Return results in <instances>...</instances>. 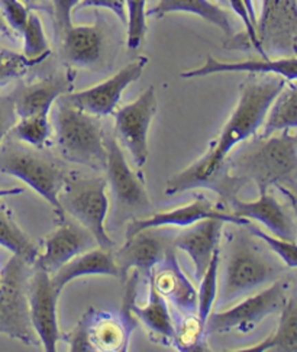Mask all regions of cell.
Masks as SVG:
<instances>
[{
    "instance_id": "cell-1",
    "label": "cell",
    "mask_w": 297,
    "mask_h": 352,
    "mask_svg": "<svg viewBox=\"0 0 297 352\" xmlns=\"http://www.w3.org/2000/svg\"><path fill=\"white\" fill-rule=\"evenodd\" d=\"M241 87V96L234 112L226 120L209 151L192 166L167 182L166 195L177 196L196 188H209L218 193L226 206L236 199L242 184L228 174L226 158L234 148L255 137L263 128L270 107L285 89L287 81L273 74H251Z\"/></svg>"
},
{
    "instance_id": "cell-2",
    "label": "cell",
    "mask_w": 297,
    "mask_h": 352,
    "mask_svg": "<svg viewBox=\"0 0 297 352\" xmlns=\"http://www.w3.org/2000/svg\"><path fill=\"white\" fill-rule=\"evenodd\" d=\"M226 171L241 184L254 183L258 192L287 187L297 193V133L281 131L245 141L228 155Z\"/></svg>"
},
{
    "instance_id": "cell-3",
    "label": "cell",
    "mask_w": 297,
    "mask_h": 352,
    "mask_svg": "<svg viewBox=\"0 0 297 352\" xmlns=\"http://www.w3.org/2000/svg\"><path fill=\"white\" fill-rule=\"evenodd\" d=\"M222 283L218 287L219 305H229L263 286L278 280L281 268L250 234H234L228 236L226 251L223 252Z\"/></svg>"
},
{
    "instance_id": "cell-4",
    "label": "cell",
    "mask_w": 297,
    "mask_h": 352,
    "mask_svg": "<svg viewBox=\"0 0 297 352\" xmlns=\"http://www.w3.org/2000/svg\"><path fill=\"white\" fill-rule=\"evenodd\" d=\"M52 126L64 160L93 170L106 168V133L102 118L78 109L61 96L56 102Z\"/></svg>"
},
{
    "instance_id": "cell-5",
    "label": "cell",
    "mask_w": 297,
    "mask_h": 352,
    "mask_svg": "<svg viewBox=\"0 0 297 352\" xmlns=\"http://www.w3.org/2000/svg\"><path fill=\"white\" fill-rule=\"evenodd\" d=\"M60 205L67 214L93 235L98 247L112 250L115 241L106 232L104 222L109 212L106 177H67L60 196Z\"/></svg>"
},
{
    "instance_id": "cell-6",
    "label": "cell",
    "mask_w": 297,
    "mask_h": 352,
    "mask_svg": "<svg viewBox=\"0 0 297 352\" xmlns=\"http://www.w3.org/2000/svg\"><path fill=\"white\" fill-rule=\"evenodd\" d=\"M32 264L12 255L2 268L0 280V333L26 345L39 344L32 328L28 302V281Z\"/></svg>"
},
{
    "instance_id": "cell-7",
    "label": "cell",
    "mask_w": 297,
    "mask_h": 352,
    "mask_svg": "<svg viewBox=\"0 0 297 352\" xmlns=\"http://www.w3.org/2000/svg\"><path fill=\"white\" fill-rule=\"evenodd\" d=\"M0 173L16 177L47 200L56 213L57 222L65 219L58 196L67 175L52 160L38 153L28 151L26 148L6 146L0 153Z\"/></svg>"
},
{
    "instance_id": "cell-8",
    "label": "cell",
    "mask_w": 297,
    "mask_h": 352,
    "mask_svg": "<svg viewBox=\"0 0 297 352\" xmlns=\"http://www.w3.org/2000/svg\"><path fill=\"white\" fill-rule=\"evenodd\" d=\"M287 283L276 280L272 286L238 302L222 312H213L206 320V335L250 333L268 316L278 314L287 300Z\"/></svg>"
},
{
    "instance_id": "cell-9",
    "label": "cell",
    "mask_w": 297,
    "mask_h": 352,
    "mask_svg": "<svg viewBox=\"0 0 297 352\" xmlns=\"http://www.w3.org/2000/svg\"><path fill=\"white\" fill-rule=\"evenodd\" d=\"M155 89H145L133 102L115 111V138L128 150L135 166L144 167L148 160V135L157 113Z\"/></svg>"
},
{
    "instance_id": "cell-10",
    "label": "cell",
    "mask_w": 297,
    "mask_h": 352,
    "mask_svg": "<svg viewBox=\"0 0 297 352\" xmlns=\"http://www.w3.org/2000/svg\"><path fill=\"white\" fill-rule=\"evenodd\" d=\"M256 36L267 57L297 56V0H261Z\"/></svg>"
},
{
    "instance_id": "cell-11",
    "label": "cell",
    "mask_w": 297,
    "mask_h": 352,
    "mask_svg": "<svg viewBox=\"0 0 297 352\" xmlns=\"http://www.w3.org/2000/svg\"><path fill=\"white\" fill-rule=\"evenodd\" d=\"M171 231L170 228H151L125 238L124 247L115 252L119 277L125 280L129 273L150 277L153 268L163 261L174 247L175 234Z\"/></svg>"
},
{
    "instance_id": "cell-12",
    "label": "cell",
    "mask_w": 297,
    "mask_h": 352,
    "mask_svg": "<svg viewBox=\"0 0 297 352\" xmlns=\"http://www.w3.org/2000/svg\"><path fill=\"white\" fill-rule=\"evenodd\" d=\"M58 296L54 289L51 274L32 265L28 281V302L32 328L39 344L47 352H56L61 340L58 327Z\"/></svg>"
},
{
    "instance_id": "cell-13",
    "label": "cell",
    "mask_w": 297,
    "mask_h": 352,
    "mask_svg": "<svg viewBox=\"0 0 297 352\" xmlns=\"http://www.w3.org/2000/svg\"><path fill=\"white\" fill-rule=\"evenodd\" d=\"M146 64V57L135 58L122 67L116 74L102 81V83L85 90L64 94L63 98L73 106L78 107V109L99 118L113 115L118 109L120 98H122V93L135 80H138L142 76Z\"/></svg>"
},
{
    "instance_id": "cell-14",
    "label": "cell",
    "mask_w": 297,
    "mask_h": 352,
    "mask_svg": "<svg viewBox=\"0 0 297 352\" xmlns=\"http://www.w3.org/2000/svg\"><path fill=\"white\" fill-rule=\"evenodd\" d=\"M204 219H219L225 223L236 226H247L251 223L244 218H238L226 208L214 205L205 197H197L184 206L158 212L146 216V218H135L126 228L125 238H131L135 234L151 228H187Z\"/></svg>"
},
{
    "instance_id": "cell-15",
    "label": "cell",
    "mask_w": 297,
    "mask_h": 352,
    "mask_svg": "<svg viewBox=\"0 0 297 352\" xmlns=\"http://www.w3.org/2000/svg\"><path fill=\"white\" fill-rule=\"evenodd\" d=\"M106 171L107 186H111L112 193L120 205L129 209L151 208L150 197L145 190L142 180L132 171L115 135H106Z\"/></svg>"
},
{
    "instance_id": "cell-16",
    "label": "cell",
    "mask_w": 297,
    "mask_h": 352,
    "mask_svg": "<svg viewBox=\"0 0 297 352\" xmlns=\"http://www.w3.org/2000/svg\"><path fill=\"white\" fill-rule=\"evenodd\" d=\"M175 251L177 250L173 247L166 258L153 268L148 284H151L170 306L186 316L196 314L197 290L180 268Z\"/></svg>"
},
{
    "instance_id": "cell-17",
    "label": "cell",
    "mask_w": 297,
    "mask_h": 352,
    "mask_svg": "<svg viewBox=\"0 0 297 352\" xmlns=\"http://www.w3.org/2000/svg\"><path fill=\"white\" fill-rule=\"evenodd\" d=\"M74 74L72 72L52 74L34 83H21L13 90L12 99L15 102L18 118L43 115L50 116L56 102L73 91Z\"/></svg>"
},
{
    "instance_id": "cell-18",
    "label": "cell",
    "mask_w": 297,
    "mask_h": 352,
    "mask_svg": "<svg viewBox=\"0 0 297 352\" xmlns=\"http://www.w3.org/2000/svg\"><path fill=\"white\" fill-rule=\"evenodd\" d=\"M96 243L93 235L82 225L64 219L58 222V228L51 232L44 241V252H39L34 267L43 268L50 274L73 260L76 255L82 254Z\"/></svg>"
},
{
    "instance_id": "cell-19",
    "label": "cell",
    "mask_w": 297,
    "mask_h": 352,
    "mask_svg": "<svg viewBox=\"0 0 297 352\" xmlns=\"http://www.w3.org/2000/svg\"><path fill=\"white\" fill-rule=\"evenodd\" d=\"M225 73H248V74H273L286 81H297V56H277L274 58H252L244 61H222L206 56L205 63L196 69L182 73L183 78H199Z\"/></svg>"
},
{
    "instance_id": "cell-20",
    "label": "cell",
    "mask_w": 297,
    "mask_h": 352,
    "mask_svg": "<svg viewBox=\"0 0 297 352\" xmlns=\"http://www.w3.org/2000/svg\"><path fill=\"white\" fill-rule=\"evenodd\" d=\"M138 277L140 276L137 273H132V278L128 283V290L125 293L124 315L140 320L148 331V333L151 335L153 340H155L157 342L164 345H173L175 324L170 314V305L166 302L164 297L161 296L151 284H148V286H150L148 302L144 306H137L133 303L135 284H137Z\"/></svg>"
},
{
    "instance_id": "cell-21",
    "label": "cell",
    "mask_w": 297,
    "mask_h": 352,
    "mask_svg": "<svg viewBox=\"0 0 297 352\" xmlns=\"http://www.w3.org/2000/svg\"><path fill=\"white\" fill-rule=\"evenodd\" d=\"M225 222L204 219L175 234L174 248L186 252L193 263L195 278L199 281L205 274L213 254L221 247V235Z\"/></svg>"
},
{
    "instance_id": "cell-22",
    "label": "cell",
    "mask_w": 297,
    "mask_h": 352,
    "mask_svg": "<svg viewBox=\"0 0 297 352\" xmlns=\"http://www.w3.org/2000/svg\"><path fill=\"white\" fill-rule=\"evenodd\" d=\"M89 341L93 351L124 352L128 349L129 338L135 328V319L126 315H113L100 310H87L85 314Z\"/></svg>"
},
{
    "instance_id": "cell-23",
    "label": "cell",
    "mask_w": 297,
    "mask_h": 352,
    "mask_svg": "<svg viewBox=\"0 0 297 352\" xmlns=\"http://www.w3.org/2000/svg\"><path fill=\"white\" fill-rule=\"evenodd\" d=\"M63 58L77 69H90L96 65L104 47L102 21L91 25H72L60 36Z\"/></svg>"
},
{
    "instance_id": "cell-24",
    "label": "cell",
    "mask_w": 297,
    "mask_h": 352,
    "mask_svg": "<svg viewBox=\"0 0 297 352\" xmlns=\"http://www.w3.org/2000/svg\"><path fill=\"white\" fill-rule=\"evenodd\" d=\"M228 208L238 218L263 223L270 234L277 238L296 241V228L290 216L281 208L280 203L268 193V190L260 192L258 199L252 201H244L236 197L229 203Z\"/></svg>"
},
{
    "instance_id": "cell-25",
    "label": "cell",
    "mask_w": 297,
    "mask_h": 352,
    "mask_svg": "<svg viewBox=\"0 0 297 352\" xmlns=\"http://www.w3.org/2000/svg\"><path fill=\"white\" fill-rule=\"evenodd\" d=\"M87 276L119 277V268L112 250L98 247L76 255L73 260L52 273L51 281L57 293H61L67 284Z\"/></svg>"
},
{
    "instance_id": "cell-26",
    "label": "cell",
    "mask_w": 297,
    "mask_h": 352,
    "mask_svg": "<svg viewBox=\"0 0 297 352\" xmlns=\"http://www.w3.org/2000/svg\"><path fill=\"white\" fill-rule=\"evenodd\" d=\"M192 13L204 21L218 26L228 36H234V19L226 9L212 3L210 0H157L155 5L146 10L148 16L164 18L168 13Z\"/></svg>"
},
{
    "instance_id": "cell-27",
    "label": "cell",
    "mask_w": 297,
    "mask_h": 352,
    "mask_svg": "<svg viewBox=\"0 0 297 352\" xmlns=\"http://www.w3.org/2000/svg\"><path fill=\"white\" fill-rule=\"evenodd\" d=\"M296 352L297 351V302L289 299L280 310L277 329L264 341L248 348L236 349V352Z\"/></svg>"
},
{
    "instance_id": "cell-28",
    "label": "cell",
    "mask_w": 297,
    "mask_h": 352,
    "mask_svg": "<svg viewBox=\"0 0 297 352\" xmlns=\"http://www.w3.org/2000/svg\"><path fill=\"white\" fill-rule=\"evenodd\" d=\"M297 128V83H286L270 107L263 125V137Z\"/></svg>"
},
{
    "instance_id": "cell-29",
    "label": "cell",
    "mask_w": 297,
    "mask_h": 352,
    "mask_svg": "<svg viewBox=\"0 0 297 352\" xmlns=\"http://www.w3.org/2000/svg\"><path fill=\"white\" fill-rule=\"evenodd\" d=\"M0 247L6 248L13 255L22 256L31 264L35 263L39 254L34 241L13 221L3 203H0Z\"/></svg>"
},
{
    "instance_id": "cell-30",
    "label": "cell",
    "mask_w": 297,
    "mask_h": 352,
    "mask_svg": "<svg viewBox=\"0 0 297 352\" xmlns=\"http://www.w3.org/2000/svg\"><path fill=\"white\" fill-rule=\"evenodd\" d=\"M219 264H221V247L212 256V260L206 268L205 274L201 276L200 287L197 290V316L206 323L212 309L218 297V277H219Z\"/></svg>"
},
{
    "instance_id": "cell-31",
    "label": "cell",
    "mask_w": 297,
    "mask_h": 352,
    "mask_svg": "<svg viewBox=\"0 0 297 352\" xmlns=\"http://www.w3.org/2000/svg\"><path fill=\"white\" fill-rule=\"evenodd\" d=\"M205 338L206 323L197 316V314L186 315L179 324H175L173 345L175 349L182 352L205 351Z\"/></svg>"
},
{
    "instance_id": "cell-32",
    "label": "cell",
    "mask_w": 297,
    "mask_h": 352,
    "mask_svg": "<svg viewBox=\"0 0 297 352\" xmlns=\"http://www.w3.org/2000/svg\"><path fill=\"white\" fill-rule=\"evenodd\" d=\"M21 36L23 39V56L31 60H47L50 56V44L44 31V26L41 22V18L38 16V13L31 10V15L28 19V23L21 32Z\"/></svg>"
},
{
    "instance_id": "cell-33",
    "label": "cell",
    "mask_w": 297,
    "mask_h": 352,
    "mask_svg": "<svg viewBox=\"0 0 297 352\" xmlns=\"http://www.w3.org/2000/svg\"><path fill=\"white\" fill-rule=\"evenodd\" d=\"M12 132L22 142L35 148H43L51 137L50 116L34 115L19 118Z\"/></svg>"
},
{
    "instance_id": "cell-34",
    "label": "cell",
    "mask_w": 297,
    "mask_h": 352,
    "mask_svg": "<svg viewBox=\"0 0 297 352\" xmlns=\"http://www.w3.org/2000/svg\"><path fill=\"white\" fill-rule=\"evenodd\" d=\"M146 3L148 0H125L129 50H137L146 36Z\"/></svg>"
},
{
    "instance_id": "cell-35",
    "label": "cell",
    "mask_w": 297,
    "mask_h": 352,
    "mask_svg": "<svg viewBox=\"0 0 297 352\" xmlns=\"http://www.w3.org/2000/svg\"><path fill=\"white\" fill-rule=\"evenodd\" d=\"M44 60H31L23 54L13 52L0 47V86L6 85L13 78L25 76L35 65L41 64Z\"/></svg>"
},
{
    "instance_id": "cell-36",
    "label": "cell",
    "mask_w": 297,
    "mask_h": 352,
    "mask_svg": "<svg viewBox=\"0 0 297 352\" xmlns=\"http://www.w3.org/2000/svg\"><path fill=\"white\" fill-rule=\"evenodd\" d=\"M247 226L250 228V232L256 239H261L265 245L272 250L289 268L297 270V242L296 241L277 238L272 234L264 232L261 228H256L251 223H248Z\"/></svg>"
},
{
    "instance_id": "cell-37",
    "label": "cell",
    "mask_w": 297,
    "mask_h": 352,
    "mask_svg": "<svg viewBox=\"0 0 297 352\" xmlns=\"http://www.w3.org/2000/svg\"><path fill=\"white\" fill-rule=\"evenodd\" d=\"M0 13L10 26V30L21 35L26 23H28L31 9L22 0H0Z\"/></svg>"
},
{
    "instance_id": "cell-38",
    "label": "cell",
    "mask_w": 297,
    "mask_h": 352,
    "mask_svg": "<svg viewBox=\"0 0 297 352\" xmlns=\"http://www.w3.org/2000/svg\"><path fill=\"white\" fill-rule=\"evenodd\" d=\"M80 2L82 0H51L54 31L58 38L73 25V12L77 9Z\"/></svg>"
},
{
    "instance_id": "cell-39",
    "label": "cell",
    "mask_w": 297,
    "mask_h": 352,
    "mask_svg": "<svg viewBox=\"0 0 297 352\" xmlns=\"http://www.w3.org/2000/svg\"><path fill=\"white\" fill-rule=\"evenodd\" d=\"M226 2H228L229 5H231L232 10L236 13V15H238L239 19H241V22L244 23V26H245V43H244V44H245L247 47H252L256 52L260 54V57L265 58L267 54L264 52V50H263V47H261V43H260L258 36H256L255 25L252 23V21H251V18H250V15H248V12H247L244 3H242V0H226Z\"/></svg>"
},
{
    "instance_id": "cell-40",
    "label": "cell",
    "mask_w": 297,
    "mask_h": 352,
    "mask_svg": "<svg viewBox=\"0 0 297 352\" xmlns=\"http://www.w3.org/2000/svg\"><path fill=\"white\" fill-rule=\"evenodd\" d=\"M18 119L12 94H0V146L12 129L15 128Z\"/></svg>"
},
{
    "instance_id": "cell-41",
    "label": "cell",
    "mask_w": 297,
    "mask_h": 352,
    "mask_svg": "<svg viewBox=\"0 0 297 352\" xmlns=\"http://www.w3.org/2000/svg\"><path fill=\"white\" fill-rule=\"evenodd\" d=\"M70 345V351L73 352H90L91 345L89 341V332H87V323L85 316L80 319V322L76 327L67 333L65 336H61Z\"/></svg>"
},
{
    "instance_id": "cell-42",
    "label": "cell",
    "mask_w": 297,
    "mask_h": 352,
    "mask_svg": "<svg viewBox=\"0 0 297 352\" xmlns=\"http://www.w3.org/2000/svg\"><path fill=\"white\" fill-rule=\"evenodd\" d=\"M85 8H99V9H107L113 12L115 15L126 23V8H125V0H82L78 3L77 9H85Z\"/></svg>"
},
{
    "instance_id": "cell-43",
    "label": "cell",
    "mask_w": 297,
    "mask_h": 352,
    "mask_svg": "<svg viewBox=\"0 0 297 352\" xmlns=\"http://www.w3.org/2000/svg\"><path fill=\"white\" fill-rule=\"evenodd\" d=\"M31 10H45L47 13H52L51 0H22Z\"/></svg>"
},
{
    "instance_id": "cell-44",
    "label": "cell",
    "mask_w": 297,
    "mask_h": 352,
    "mask_svg": "<svg viewBox=\"0 0 297 352\" xmlns=\"http://www.w3.org/2000/svg\"><path fill=\"white\" fill-rule=\"evenodd\" d=\"M276 188H277V190H278L283 196H285V197L289 200L293 212H294L296 216H297V193L293 192V190H290V188H287V187H276Z\"/></svg>"
},
{
    "instance_id": "cell-45",
    "label": "cell",
    "mask_w": 297,
    "mask_h": 352,
    "mask_svg": "<svg viewBox=\"0 0 297 352\" xmlns=\"http://www.w3.org/2000/svg\"><path fill=\"white\" fill-rule=\"evenodd\" d=\"M0 35H3L9 39H13V36H15V32L10 30V26L6 23L5 18L2 16V13H0Z\"/></svg>"
},
{
    "instance_id": "cell-46",
    "label": "cell",
    "mask_w": 297,
    "mask_h": 352,
    "mask_svg": "<svg viewBox=\"0 0 297 352\" xmlns=\"http://www.w3.org/2000/svg\"><path fill=\"white\" fill-rule=\"evenodd\" d=\"M242 3H244V6H245V9L248 12V15H250L252 23L255 25V30H256V16H258V15H256V12H255L254 0H242Z\"/></svg>"
},
{
    "instance_id": "cell-47",
    "label": "cell",
    "mask_w": 297,
    "mask_h": 352,
    "mask_svg": "<svg viewBox=\"0 0 297 352\" xmlns=\"http://www.w3.org/2000/svg\"><path fill=\"white\" fill-rule=\"evenodd\" d=\"M23 193V188H0V199L2 197H6V196H16V195H21Z\"/></svg>"
},
{
    "instance_id": "cell-48",
    "label": "cell",
    "mask_w": 297,
    "mask_h": 352,
    "mask_svg": "<svg viewBox=\"0 0 297 352\" xmlns=\"http://www.w3.org/2000/svg\"><path fill=\"white\" fill-rule=\"evenodd\" d=\"M219 2H221V3H228V2H226V0H219Z\"/></svg>"
},
{
    "instance_id": "cell-49",
    "label": "cell",
    "mask_w": 297,
    "mask_h": 352,
    "mask_svg": "<svg viewBox=\"0 0 297 352\" xmlns=\"http://www.w3.org/2000/svg\"><path fill=\"white\" fill-rule=\"evenodd\" d=\"M0 280H2V270H0Z\"/></svg>"
}]
</instances>
